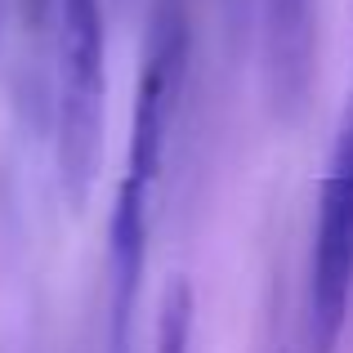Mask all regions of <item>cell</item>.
<instances>
[{"label": "cell", "mask_w": 353, "mask_h": 353, "mask_svg": "<svg viewBox=\"0 0 353 353\" xmlns=\"http://www.w3.org/2000/svg\"><path fill=\"white\" fill-rule=\"evenodd\" d=\"M188 0H157L152 23H148L143 72H139L134 121H130L125 174L117 183L112 224H108V353H130V331H134V309L148 268V237H152V197L174 117H179L183 81H188Z\"/></svg>", "instance_id": "1"}, {"label": "cell", "mask_w": 353, "mask_h": 353, "mask_svg": "<svg viewBox=\"0 0 353 353\" xmlns=\"http://www.w3.org/2000/svg\"><path fill=\"white\" fill-rule=\"evenodd\" d=\"M103 99H108V27L103 0H59L54 45V152L59 183L72 206L90 197L103 152Z\"/></svg>", "instance_id": "2"}, {"label": "cell", "mask_w": 353, "mask_h": 353, "mask_svg": "<svg viewBox=\"0 0 353 353\" xmlns=\"http://www.w3.org/2000/svg\"><path fill=\"white\" fill-rule=\"evenodd\" d=\"M353 304V94L331 143L327 179L318 197V228L309 250L304 291V345L309 353H336Z\"/></svg>", "instance_id": "3"}, {"label": "cell", "mask_w": 353, "mask_h": 353, "mask_svg": "<svg viewBox=\"0 0 353 353\" xmlns=\"http://www.w3.org/2000/svg\"><path fill=\"white\" fill-rule=\"evenodd\" d=\"M264 23V77L273 108L291 121L313 81V0H259Z\"/></svg>", "instance_id": "4"}, {"label": "cell", "mask_w": 353, "mask_h": 353, "mask_svg": "<svg viewBox=\"0 0 353 353\" xmlns=\"http://www.w3.org/2000/svg\"><path fill=\"white\" fill-rule=\"evenodd\" d=\"M192 345V291L174 286L161 304V322H157V353H188Z\"/></svg>", "instance_id": "5"}, {"label": "cell", "mask_w": 353, "mask_h": 353, "mask_svg": "<svg viewBox=\"0 0 353 353\" xmlns=\"http://www.w3.org/2000/svg\"><path fill=\"white\" fill-rule=\"evenodd\" d=\"M0 18H5V0H0Z\"/></svg>", "instance_id": "6"}]
</instances>
